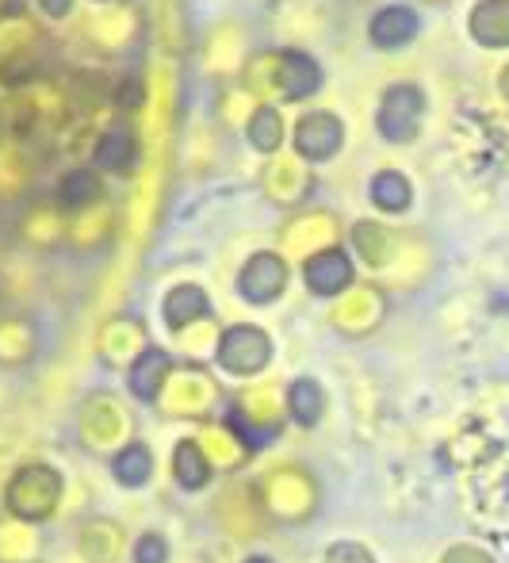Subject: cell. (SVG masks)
<instances>
[{
	"instance_id": "cell-1",
	"label": "cell",
	"mask_w": 509,
	"mask_h": 563,
	"mask_svg": "<svg viewBox=\"0 0 509 563\" xmlns=\"http://www.w3.org/2000/svg\"><path fill=\"white\" fill-rule=\"evenodd\" d=\"M62 498V475L51 464H23L8 479L4 503L20 521H46L58 510Z\"/></svg>"
},
{
	"instance_id": "cell-2",
	"label": "cell",
	"mask_w": 509,
	"mask_h": 563,
	"mask_svg": "<svg viewBox=\"0 0 509 563\" xmlns=\"http://www.w3.org/2000/svg\"><path fill=\"white\" fill-rule=\"evenodd\" d=\"M425 119V92L418 85H391L379 100L376 126L387 142H413Z\"/></svg>"
},
{
	"instance_id": "cell-3",
	"label": "cell",
	"mask_w": 509,
	"mask_h": 563,
	"mask_svg": "<svg viewBox=\"0 0 509 563\" xmlns=\"http://www.w3.org/2000/svg\"><path fill=\"white\" fill-rule=\"evenodd\" d=\"M268 361H273V338H268L261 327L242 322V327L222 330L219 364L226 372H234V376H257V372L268 368Z\"/></svg>"
},
{
	"instance_id": "cell-4",
	"label": "cell",
	"mask_w": 509,
	"mask_h": 563,
	"mask_svg": "<svg viewBox=\"0 0 509 563\" xmlns=\"http://www.w3.org/2000/svg\"><path fill=\"white\" fill-rule=\"evenodd\" d=\"M284 288H288V265H284L280 253H253L242 265V273H237V296L257 307L276 303L284 296Z\"/></svg>"
},
{
	"instance_id": "cell-5",
	"label": "cell",
	"mask_w": 509,
	"mask_h": 563,
	"mask_svg": "<svg viewBox=\"0 0 509 563\" xmlns=\"http://www.w3.org/2000/svg\"><path fill=\"white\" fill-rule=\"evenodd\" d=\"M345 146V123L333 112H307L296 123V154L303 162H330Z\"/></svg>"
},
{
	"instance_id": "cell-6",
	"label": "cell",
	"mask_w": 509,
	"mask_h": 563,
	"mask_svg": "<svg viewBox=\"0 0 509 563\" xmlns=\"http://www.w3.org/2000/svg\"><path fill=\"white\" fill-rule=\"evenodd\" d=\"M276 89L284 100H307L322 89V66L303 51H280L276 54Z\"/></svg>"
},
{
	"instance_id": "cell-7",
	"label": "cell",
	"mask_w": 509,
	"mask_h": 563,
	"mask_svg": "<svg viewBox=\"0 0 509 563\" xmlns=\"http://www.w3.org/2000/svg\"><path fill=\"white\" fill-rule=\"evenodd\" d=\"M356 268L348 261V253L341 245H330V250H318L314 257L303 265V280L314 296H341V291L353 284Z\"/></svg>"
},
{
	"instance_id": "cell-8",
	"label": "cell",
	"mask_w": 509,
	"mask_h": 563,
	"mask_svg": "<svg viewBox=\"0 0 509 563\" xmlns=\"http://www.w3.org/2000/svg\"><path fill=\"white\" fill-rule=\"evenodd\" d=\"M139 157H142L139 134H134L126 123L108 126V131L100 134L97 150H92V165L103 173H119V177H126V173L139 169Z\"/></svg>"
},
{
	"instance_id": "cell-9",
	"label": "cell",
	"mask_w": 509,
	"mask_h": 563,
	"mask_svg": "<svg viewBox=\"0 0 509 563\" xmlns=\"http://www.w3.org/2000/svg\"><path fill=\"white\" fill-rule=\"evenodd\" d=\"M418 31H421V20H418V12L407 4L379 8L368 23V38L379 46V51H399V46H407L418 38Z\"/></svg>"
},
{
	"instance_id": "cell-10",
	"label": "cell",
	"mask_w": 509,
	"mask_h": 563,
	"mask_svg": "<svg viewBox=\"0 0 509 563\" xmlns=\"http://www.w3.org/2000/svg\"><path fill=\"white\" fill-rule=\"evenodd\" d=\"M467 31L487 51H509V0H479L467 15Z\"/></svg>"
},
{
	"instance_id": "cell-11",
	"label": "cell",
	"mask_w": 509,
	"mask_h": 563,
	"mask_svg": "<svg viewBox=\"0 0 509 563\" xmlns=\"http://www.w3.org/2000/svg\"><path fill=\"white\" fill-rule=\"evenodd\" d=\"M173 372V356L165 349H146L139 353V361L131 364V376H126V387L139 402H154L162 395L165 379Z\"/></svg>"
},
{
	"instance_id": "cell-12",
	"label": "cell",
	"mask_w": 509,
	"mask_h": 563,
	"mask_svg": "<svg viewBox=\"0 0 509 563\" xmlns=\"http://www.w3.org/2000/svg\"><path fill=\"white\" fill-rule=\"evenodd\" d=\"M162 314H165V327L169 330H185L211 314V296H207L200 284H177V288L165 296Z\"/></svg>"
},
{
	"instance_id": "cell-13",
	"label": "cell",
	"mask_w": 509,
	"mask_h": 563,
	"mask_svg": "<svg viewBox=\"0 0 509 563\" xmlns=\"http://www.w3.org/2000/svg\"><path fill=\"white\" fill-rule=\"evenodd\" d=\"M173 479L185 490H203L207 483H211V460L203 456L200 441L185 438L173 449Z\"/></svg>"
},
{
	"instance_id": "cell-14",
	"label": "cell",
	"mask_w": 509,
	"mask_h": 563,
	"mask_svg": "<svg viewBox=\"0 0 509 563\" xmlns=\"http://www.w3.org/2000/svg\"><path fill=\"white\" fill-rule=\"evenodd\" d=\"M288 410L291 418H296V426H303V430H314L318 422H322L325 415V391L318 379H296V384L288 387Z\"/></svg>"
},
{
	"instance_id": "cell-15",
	"label": "cell",
	"mask_w": 509,
	"mask_h": 563,
	"mask_svg": "<svg viewBox=\"0 0 509 563\" xmlns=\"http://www.w3.org/2000/svg\"><path fill=\"white\" fill-rule=\"evenodd\" d=\"M368 196H372V203H376L379 211H387V216H402V211L413 203L410 180L402 177V173H395V169L376 173V177H372V185H368Z\"/></svg>"
},
{
	"instance_id": "cell-16",
	"label": "cell",
	"mask_w": 509,
	"mask_h": 563,
	"mask_svg": "<svg viewBox=\"0 0 509 563\" xmlns=\"http://www.w3.org/2000/svg\"><path fill=\"white\" fill-rule=\"evenodd\" d=\"M111 475H115V483H123V487H146L150 475H154V452L142 445V441H131L126 449L115 452Z\"/></svg>"
},
{
	"instance_id": "cell-17",
	"label": "cell",
	"mask_w": 509,
	"mask_h": 563,
	"mask_svg": "<svg viewBox=\"0 0 509 563\" xmlns=\"http://www.w3.org/2000/svg\"><path fill=\"white\" fill-rule=\"evenodd\" d=\"M103 196V185L97 177V169H74L58 180V203L69 211H81V208H92Z\"/></svg>"
},
{
	"instance_id": "cell-18",
	"label": "cell",
	"mask_w": 509,
	"mask_h": 563,
	"mask_svg": "<svg viewBox=\"0 0 509 563\" xmlns=\"http://www.w3.org/2000/svg\"><path fill=\"white\" fill-rule=\"evenodd\" d=\"M245 134H250V146L261 150V154H276L284 142V115L276 112V108H257L250 119V126H245Z\"/></svg>"
},
{
	"instance_id": "cell-19",
	"label": "cell",
	"mask_w": 509,
	"mask_h": 563,
	"mask_svg": "<svg viewBox=\"0 0 509 563\" xmlns=\"http://www.w3.org/2000/svg\"><path fill=\"white\" fill-rule=\"evenodd\" d=\"M111 100H115V108H123V112L142 108V104H146V85H142V77H119Z\"/></svg>"
},
{
	"instance_id": "cell-20",
	"label": "cell",
	"mask_w": 509,
	"mask_h": 563,
	"mask_svg": "<svg viewBox=\"0 0 509 563\" xmlns=\"http://www.w3.org/2000/svg\"><path fill=\"white\" fill-rule=\"evenodd\" d=\"M134 563H169V541L162 533H142L134 541Z\"/></svg>"
},
{
	"instance_id": "cell-21",
	"label": "cell",
	"mask_w": 509,
	"mask_h": 563,
	"mask_svg": "<svg viewBox=\"0 0 509 563\" xmlns=\"http://www.w3.org/2000/svg\"><path fill=\"white\" fill-rule=\"evenodd\" d=\"M325 563H376V556H372L364 544L341 541V544H333V549L325 552Z\"/></svg>"
},
{
	"instance_id": "cell-22",
	"label": "cell",
	"mask_w": 509,
	"mask_h": 563,
	"mask_svg": "<svg viewBox=\"0 0 509 563\" xmlns=\"http://www.w3.org/2000/svg\"><path fill=\"white\" fill-rule=\"evenodd\" d=\"M379 227L376 223H361L356 227V242H361V250L368 253V261H384V253H379Z\"/></svg>"
},
{
	"instance_id": "cell-23",
	"label": "cell",
	"mask_w": 509,
	"mask_h": 563,
	"mask_svg": "<svg viewBox=\"0 0 509 563\" xmlns=\"http://www.w3.org/2000/svg\"><path fill=\"white\" fill-rule=\"evenodd\" d=\"M441 563H495L483 549H475V544H456V549L444 552Z\"/></svg>"
},
{
	"instance_id": "cell-24",
	"label": "cell",
	"mask_w": 509,
	"mask_h": 563,
	"mask_svg": "<svg viewBox=\"0 0 509 563\" xmlns=\"http://www.w3.org/2000/svg\"><path fill=\"white\" fill-rule=\"evenodd\" d=\"M43 4V12L51 15V20H62V15L74 12V0H38Z\"/></svg>"
},
{
	"instance_id": "cell-25",
	"label": "cell",
	"mask_w": 509,
	"mask_h": 563,
	"mask_svg": "<svg viewBox=\"0 0 509 563\" xmlns=\"http://www.w3.org/2000/svg\"><path fill=\"white\" fill-rule=\"evenodd\" d=\"M498 89H502V97H506V104H509V66L502 69V77H498Z\"/></svg>"
},
{
	"instance_id": "cell-26",
	"label": "cell",
	"mask_w": 509,
	"mask_h": 563,
	"mask_svg": "<svg viewBox=\"0 0 509 563\" xmlns=\"http://www.w3.org/2000/svg\"><path fill=\"white\" fill-rule=\"evenodd\" d=\"M245 563H273V560H268V556H250Z\"/></svg>"
},
{
	"instance_id": "cell-27",
	"label": "cell",
	"mask_w": 509,
	"mask_h": 563,
	"mask_svg": "<svg viewBox=\"0 0 509 563\" xmlns=\"http://www.w3.org/2000/svg\"><path fill=\"white\" fill-rule=\"evenodd\" d=\"M108 4H119V0H108Z\"/></svg>"
}]
</instances>
